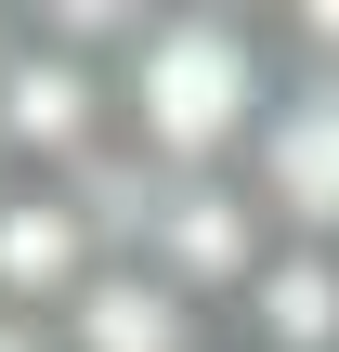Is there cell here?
Here are the masks:
<instances>
[{"instance_id": "5b68a950", "label": "cell", "mask_w": 339, "mask_h": 352, "mask_svg": "<svg viewBox=\"0 0 339 352\" xmlns=\"http://www.w3.org/2000/svg\"><path fill=\"white\" fill-rule=\"evenodd\" d=\"M222 352H339V248L274 235L261 274L235 287V314H222Z\"/></svg>"}, {"instance_id": "6da1fadb", "label": "cell", "mask_w": 339, "mask_h": 352, "mask_svg": "<svg viewBox=\"0 0 339 352\" xmlns=\"http://www.w3.org/2000/svg\"><path fill=\"white\" fill-rule=\"evenodd\" d=\"M105 78H118V157L144 183L248 170L274 104V0H131Z\"/></svg>"}, {"instance_id": "8992f818", "label": "cell", "mask_w": 339, "mask_h": 352, "mask_svg": "<svg viewBox=\"0 0 339 352\" xmlns=\"http://www.w3.org/2000/svg\"><path fill=\"white\" fill-rule=\"evenodd\" d=\"M13 13H26V0H0V52H13Z\"/></svg>"}, {"instance_id": "3957f363", "label": "cell", "mask_w": 339, "mask_h": 352, "mask_svg": "<svg viewBox=\"0 0 339 352\" xmlns=\"http://www.w3.org/2000/svg\"><path fill=\"white\" fill-rule=\"evenodd\" d=\"M248 196L274 209V235L339 248V65H287L274 52V104L248 144Z\"/></svg>"}, {"instance_id": "277c9868", "label": "cell", "mask_w": 339, "mask_h": 352, "mask_svg": "<svg viewBox=\"0 0 339 352\" xmlns=\"http://www.w3.org/2000/svg\"><path fill=\"white\" fill-rule=\"evenodd\" d=\"M52 352H222V327H209L170 274H144V261L118 248V261L52 314Z\"/></svg>"}, {"instance_id": "7a4b0ae2", "label": "cell", "mask_w": 339, "mask_h": 352, "mask_svg": "<svg viewBox=\"0 0 339 352\" xmlns=\"http://www.w3.org/2000/svg\"><path fill=\"white\" fill-rule=\"evenodd\" d=\"M118 13L131 0H26L0 52V170L13 183H91L118 157Z\"/></svg>"}, {"instance_id": "52a82bcc", "label": "cell", "mask_w": 339, "mask_h": 352, "mask_svg": "<svg viewBox=\"0 0 339 352\" xmlns=\"http://www.w3.org/2000/svg\"><path fill=\"white\" fill-rule=\"evenodd\" d=\"M0 183H13V170H0Z\"/></svg>"}]
</instances>
